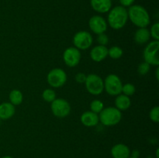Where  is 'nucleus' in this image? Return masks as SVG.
<instances>
[{
	"mask_svg": "<svg viewBox=\"0 0 159 158\" xmlns=\"http://www.w3.org/2000/svg\"><path fill=\"white\" fill-rule=\"evenodd\" d=\"M97 42L99 43V45H102V46H106L108 44L109 42V37L105 33H103L99 34L97 37Z\"/></svg>",
	"mask_w": 159,
	"mask_h": 158,
	"instance_id": "bb28decb",
	"label": "nucleus"
},
{
	"mask_svg": "<svg viewBox=\"0 0 159 158\" xmlns=\"http://www.w3.org/2000/svg\"><path fill=\"white\" fill-rule=\"evenodd\" d=\"M85 85L88 92L93 95H99L104 90L103 79L96 74H88Z\"/></svg>",
	"mask_w": 159,
	"mask_h": 158,
	"instance_id": "20e7f679",
	"label": "nucleus"
},
{
	"mask_svg": "<svg viewBox=\"0 0 159 158\" xmlns=\"http://www.w3.org/2000/svg\"><path fill=\"white\" fill-rule=\"evenodd\" d=\"M89 27L96 35L103 33L107 31L108 24L105 19L99 15H95L89 20Z\"/></svg>",
	"mask_w": 159,
	"mask_h": 158,
	"instance_id": "9b49d317",
	"label": "nucleus"
},
{
	"mask_svg": "<svg viewBox=\"0 0 159 158\" xmlns=\"http://www.w3.org/2000/svg\"><path fill=\"white\" fill-rule=\"evenodd\" d=\"M149 32L151 37H152L154 40H159V23L158 22L152 25Z\"/></svg>",
	"mask_w": 159,
	"mask_h": 158,
	"instance_id": "b1692460",
	"label": "nucleus"
},
{
	"mask_svg": "<svg viewBox=\"0 0 159 158\" xmlns=\"http://www.w3.org/2000/svg\"><path fill=\"white\" fill-rule=\"evenodd\" d=\"M42 98L45 102L51 103L57 98V95L54 90L51 88H47L42 92Z\"/></svg>",
	"mask_w": 159,
	"mask_h": 158,
	"instance_id": "4be33fe9",
	"label": "nucleus"
},
{
	"mask_svg": "<svg viewBox=\"0 0 159 158\" xmlns=\"http://www.w3.org/2000/svg\"><path fill=\"white\" fill-rule=\"evenodd\" d=\"M9 102L13 105H20L23 101V94L21 91L18 89H13L9 94Z\"/></svg>",
	"mask_w": 159,
	"mask_h": 158,
	"instance_id": "6ab92c4d",
	"label": "nucleus"
},
{
	"mask_svg": "<svg viewBox=\"0 0 159 158\" xmlns=\"http://www.w3.org/2000/svg\"><path fill=\"white\" fill-rule=\"evenodd\" d=\"M128 20L138 28L147 27L151 23L148 12L141 5H133L127 9Z\"/></svg>",
	"mask_w": 159,
	"mask_h": 158,
	"instance_id": "f03ea898",
	"label": "nucleus"
},
{
	"mask_svg": "<svg viewBox=\"0 0 159 158\" xmlns=\"http://www.w3.org/2000/svg\"><path fill=\"white\" fill-rule=\"evenodd\" d=\"M104 108V104L103 102L99 99H95V100L92 101L90 103V111L96 113L99 115L101 112L102 109Z\"/></svg>",
	"mask_w": 159,
	"mask_h": 158,
	"instance_id": "412c9836",
	"label": "nucleus"
},
{
	"mask_svg": "<svg viewBox=\"0 0 159 158\" xmlns=\"http://www.w3.org/2000/svg\"><path fill=\"white\" fill-rule=\"evenodd\" d=\"M104 90L111 96H116L121 94L123 83L119 76L114 74H110L106 77L103 81Z\"/></svg>",
	"mask_w": 159,
	"mask_h": 158,
	"instance_id": "39448f33",
	"label": "nucleus"
},
{
	"mask_svg": "<svg viewBox=\"0 0 159 158\" xmlns=\"http://www.w3.org/2000/svg\"><path fill=\"white\" fill-rule=\"evenodd\" d=\"M159 40H153L147 44L143 52L144 62L153 66H158Z\"/></svg>",
	"mask_w": 159,
	"mask_h": 158,
	"instance_id": "423d86ee",
	"label": "nucleus"
},
{
	"mask_svg": "<svg viewBox=\"0 0 159 158\" xmlns=\"http://www.w3.org/2000/svg\"><path fill=\"white\" fill-rule=\"evenodd\" d=\"M16 112L15 105L10 102H2L0 104V119L7 120L11 119Z\"/></svg>",
	"mask_w": 159,
	"mask_h": 158,
	"instance_id": "dca6fc26",
	"label": "nucleus"
},
{
	"mask_svg": "<svg viewBox=\"0 0 159 158\" xmlns=\"http://www.w3.org/2000/svg\"><path fill=\"white\" fill-rule=\"evenodd\" d=\"M151 65L146 62H142L138 67V72L141 75H145L150 71Z\"/></svg>",
	"mask_w": 159,
	"mask_h": 158,
	"instance_id": "393cba45",
	"label": "nucleus"
},
{
	"mask_svg": "<svg viewBox=\"0 0 159 158\" xmlns=\"http://www.w3.org/2000/svg\"><path fill=\"white\" fill-rule=\"evenodd\" d=\"M158 71H159V69H158V68H157L156 69V71H155V73H156V79L157 80H158L159 79V77H158Z\"/></svg>",
	"mask_w": 159,
	"mask_h": 158,
	"instance_id": "c756f323",
	"label": "nucleus"
},
{
	"mask_svg": "<svg viewBox=\"0 0 159 158\" xmlns=\"http://www.w3.org/2000/svg\"><path fill=\"white\" fill-rule=\"evenodd\" d=\"M51 110L54 116L63 119L69 116L71 113V105L65 99L56 98L51 103Z\"/></svg>",
	"mask_w": 159,
	"mask_h": 158,
	"instance_id": "6e6552de",
	"label": "nucleus"
},
{
	"mask_svg": "<svg viewBox=\"0 0 159 158\" xmlns=\"http://www.w3.org/2000/svg\"><path fill=\"white\" fill-rule=\"evenodd\" d=\"M119 2L121 6L125 8H129L130 6H133L135 0H119Z\"/></svg>",
	"mask_w": 159,
	"mask_h": 158,
	"instance_id": "c85d7f7f",
	"label": "nucleus"
},
{
	"mask_svg": "<svg viewBox=\"0 0 159 158\" xmlns=\"http://www.w3.org/2000/svg\"><path fill=\"white\" fill-rule=\"evenodd\" d=\"M128 158H138V157H135V156H130V157H128Z\"/></svg>",
	"mask_w": 159,
	"mask_h": 158,
	"instance_id": "473e14b6",
	"label": "nucleus"
},
{
	"mask_svg": "<svg viewBox=\"0 0 159 158\" xmlns=\"http://www.w3.org/2000/svg\"><path fill=\"white\" fill-rule=\"evenodd\" d=\"M110 153L113 158H128L131 154L130 148L124 143H117L113 146Z\"/></svg>",
	"mask_w": 159,
	"mask_h": 158,
	"instance_id": "4468645a",
	"label": "nucleus"
},
{
	"mask_svg": "<svg viewBox=\"0 0 159 158\" xmlns=\"http://www.w3.org/2000/svg\"><path fill=\"white\" fill-rule=\"evenodd\" d=\"M82 125L86 127L96 126L99 122V115L92 111H86L83 112L80 118Z\"/></svg>",
	"mask_w": 159,
	"mask_h": 158,
	"instance_id": "2eb2a0df",
	"label": "nucleus"
},
{
	"mask_svg": "<svg viewBox=\"0 0 159 158\" xmlns=\"http://www.w3.org/2000/svg\"><path fill=\"white\" fill-rule=\"evenodd\" d=\"M90 5L95 12L107 13L112 8V0H90Z\"/></svg>",
	"mask_w": 159,
	"mask_h": 158,
	"instance_id": "ddd939ff",
	"label": "nucleus"
},
{
	"mask_svg": "<svg viewBox=\"0 0 159 158\" xmlns=\"http://www.w3.org/2000/svg\"><path fill=\"white\" fill-rule=\"evenodd\" d=\"M108 57V48L106 46L97 45L92 48L90 51V57L95 62H102Z\"/></svg>",
	"mask_w": 159,
	"mask_h": 158,
	"instance_id": "f8f14e48",
	"label": "nucleus"
},
{
	"mask_svg": "<svg viewBox=\"0 0 159 158\" xmlns=\"http://www.w3.org/2000/svg\"><path fill=\"white\" fill-rule=\"evenodd\" d=\"M128 21V14L127 8L116 6L111 8L108 12L107 24L113 29H120L124 28Z\"/></svg>",
	"mask_w": 159,
	"mask_h": 158,
	"instance_id": "f257e3e1",
	"label": "nucleus"
},
{
	"mask_svg": "<svg viewBox=\"0 0 159 158\" xmlns=\"http://www.w3.org/2000/svg\"><path fill=\"white\" fill-rule=\"evenodd\" d=\"M1 158H13V157H12V156H4Z\"/></svg>",
	"mask_w": 159,
	"mask_h": 158,
	"instance_id": "7c9ffc66",
	"label": "nucleus"
},
{
	"mask_svg": "<svg viewBox=\"0 0 159 158\" xmlns=\"http://www.w3.org/2000/svg\"><path fill=\"white\" fill-rule=\"evenodd\" d=\"M150 38V32H149V29H147V27L138 28L134 35V39L135 42L140 45L148 43Z\"/></svg>",
	"mask_w": 159,
	"mask_h": 158,
	"instance_id": "f3484780",
	"label": "nucleus"
},
{
	"mask_svg": "<svg viewBox=\"0 0 159 158\" xmlns=\"http://www.w3.org/2000/svg\"><path fill=\"white\" fill-rule=\"evenodd\" d=\"M124 54V51H123L122 48L118 46H113L108 49V56L112 59H116L120 58Z\"/></svg>",
	"mask_w": 159,
	"mask_h": 158,
	"instance_id": "aec40b11",
	"label": "nucleus"
},
{
	"mask_svg": "<svg viewBox=\"0 0 159 158\" xmlns=\"http://www.w3.org/2000/svg\"><path fill=\"white\" fill-rule=\"evenodd\" d=\"M73 44L79 50H85L91 47L93 43V36L89 32L81 30L76 33L72 39Z\"/></svg>",
	"mask_w": 159,
	"mask_h": 158,
	"instance_id": "1a4fd4ad",
	"label": "nucleus"
},
{
	"mask_svg": "<svg viewBox=\"0 0 159 158\" xmlns=\"http://www.w3.org/2000/svg\"><path fill=\"white\" fill-rule=\"evenodd\" d=\"M86 76L84 73L82 72H79L78 74H76L75 77V81L77 83L79 84H83L85 83V79H86Z\"/></svg>",
	"mask_w": 159,
	"mask_h": 158,
	"instance_id": "cd10ccee",
	"label": "nucleus"
},
{
	"mask_svg": "<svg viewBox=\"0 0 159 158\" xmlns=\"http://www.w3.org/2000/svg\"><path fill=\"white\" fill-rule=\"evenodd\" d=\"M68 76L65 71L61 68H54L48 72L47 75V81L48 85L54 88H58L65 85Z\"/></svg>",
	"mask_w": 159,
	"mask_h": 158,
	"instance_id": "0eeeda50",
	"label": "nucleus"
},
{
	"mask_svg": "<svg viewBox=\"0 0 159 158\" xmlns=\"http://www.w3.org/2000/svg\"><path fill=\"white\" fill-rule=\"evenodd\" d=\"M156 156H157V158H158V149L156 150Z\"/></svg>",
	"mask_w": 159,
	"mask_h": 158,
	"instance_id": "2f4dec72",
	"label": "nucleus"
},
{
	"mask_svg": "<svg viewBox=\"0 0 159 158\" xmlns=\"http://www.w3.org/2000/svg\"><path fill=\"white\" fill-rule=\"evenodd\" d=\"M64 63L69 68H75L81 60V52L75 46L68 47L63 53Z\"/></svg>",
	"mask_w": 159,
	"mask_h": 158,
	"instance_id": "9d476101",
	"label": "nucleus"
},
{
	"mask_svg": "<svg viewBox=\"0 0 159 158\" xmlns=\"http://www.w3.org/2000/svg\"><path fill=\"white\" fill-rule=\"evenodd\" d=\"M135 91H136V88H135V86L131 83H126V84H123L122 86V91H121V93L125 95L130 96L133 95L135 93Z\"/></svg>",
	"mask_w": 159,
	"mask_h": 158,
	"instance_id": "5701e85b",
	"label": "nucleus"
},
{
	"mask_svg": "<svg viewBox=\"0 0 159 158\" xmlns=\"http://www.w3.org/2000/svg\"><path fill=\"white\" fill-rule=\"evenodd\" d=\"M99 122L106 126H113L119 123L122 119V112L116 107L104 108L99 114Z\"/></svg>",
	"mask_w": 159,
	"mask_h": 158,
	"instance_id": "7ed1b4c3",
	"label": "nucleus"
},
{
	"mask_svg": "<svg viewBox=\"0 0 159 158\" xmlns=\"http://www.w3.org/2000/svg\"><path fill=\"white\" fill-rule=\"evenodd\" d=\"M114 103L115 107L118 110L122 112L127 110L130 108V105H131V100H130V97L121 93V94L116 95Z\"/></svg>",
	"mask_w": 159,
	"mask_h": 158,
	"instance_id": "a211bd4d",
	"label": "nucleus"
},
{
	"mask_svg": "<svg viewBox=\"0 0 159 158\" xmlns=\"http://www.w3.org/2000/svg\"><path fill=\"white\" fill-rule=\"evenodd\" d=\"M149 118L151 120L154 122H159V107L155 106L151 109L150 112H149Z\"/></svg>",
	"mask_w": 159,
	"mask_h": 158,
	"instance_id": "a878e982",
	"label": "nucleus"
}]
</instances>
